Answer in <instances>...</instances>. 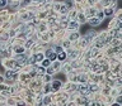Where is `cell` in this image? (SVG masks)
I'll list each match as a JSON object with an SVG mask.
<instances>
[{
  "label": "cell",
  "instance_id": "obj_26",
  "mask_svg": "<svg viewBox=\"0 0 122 106\" xmlns=\"http://www.w3.org/2000/svg\"><path fill=\"white\" fill-rule=\"evenodd\" d=\"M118 102H122V99H118Z\"/></svg>",
  "mask_w": 122,
  "mask_h": 106
},
{
  "label": "cell",
  "instance_id": "obj_7",
  "mask_svg": "<svg viewBox=\"0 0 122 106\" xmlns=\"http://www.w3.org/2000/svg\"><path fill=\"white\" fill-rule=\"evenodd\" d=\"M78 90H79V92H81V93H88L89 92V88L87 86H84V85H80L79 87H78Z\"/></svg>",
  "mask_w": 122,
  "mask_h": 106
},
{
  "label": "cell",
  "instance_id": "obj_21",
  "mask_svg": "<svg viewBox=\"0 0 122 106\" xmlns=\"http://www.w3.org/2000/svg\"><path fill=\"white\" fill-rule=\"evenodd\" d=\"M76 56H78V52H73V53H71V56H70V57H71V58H75Z\"/></svg>",
  "mask_w": 122,
  "mask_h": 106
},
{
  "label": "cell",
  "instance_id": "obj_10",
  "mask_svg": "<svg viewBox=\"0 0 122 106\" xmlns=\"http://www.w3.org/2000/svg\"><path fill=\"white\" fill-rule=\"evenodd\" d=\"M104 17H106V14H104V11H99V13H97V18H98L99 20H103L104 19Z\"/></svg>",
  "mask_w": 122,
  "mask_h": 106
},
{
  "label": "cell",
  "instance_id": "obj_17",
  "mask_svg": "<svg viewBox=\"0 0 122 106\" xmlns=\"http://www.w3.org/2000/svg\"><path fill=\"white\" fill-rule=\"evenodd\" d=\"M78 19H79V21H81V23H84V21H85V17H84V14H79V15H78Z\"/></svg>",
  "mask_w": 122,
  "mask_h": 106
},
{
  "label": "cell",
  "instance_id": "obj_13",
  "mask_svg": "<svg viewBox=\"0 0 122 106\" xmlns=\"http://www.w3.org/2000/svg\"><path fill=\"white\" fill-rule=\"evenodd\" d=\"M104 14H106V15H112V14H113V9H112V8L106 9V10H104Z\"/></svg>",
  "mask_w": 122,
  "mask_h": 106
},
{
  "label": "cell",
  "instance_id": "obj_4",
  "mask_svg": "<svg viewBox=\"0 0 122 106\" xmlns=\"http://www.w3.org/2000/svg\"><path fill=\"white\" fill-rule=\"evenodd\" d=\"M33 58H34V62H42L45 60V54L43 53H37V54L33 56Z\"/></svg>",
  "mask_w": 122,
  "mask_h": 106
},
{
  "label": "cell",
  "instance_id": "obj_3",
  "mask_svg": "<svg viewBox=\"0 0 122 106\" xmlns=\"http://www.w3.org/2000/svg\"><path fill=\"white\" fill-rule=\"evenodd\" d=\"M26 61H27V57L23 54V53H20V54L17 57V63H18V64H23V63H26Z\"/></svg>",
  "mask_w": 122,
  "mask_h": 106
},
{
  "label": "cell",
  "instance_id": "obj_15",
  "mask_svg": "<svg viewBox=\"0 0 122 106\" xmlns=\"http://www.w3.org/2000/svg\"><path fill=\"white\" fill-rule=\"evenodd\" d=\"M37 72H38L39 74H43V73H45L46 72V70H45V67H38V68H37Z\"/></svg>",
  "mask_w": 122,
  "mask_h": 106
},
{
  "label": "cell",
  "instance_id": "obj_24",
  "mask_svg": "<svg viewBox=\"0 0 122 106\" xmlns=\"http://www.w3.org/2000/svg\"><path fill=\"white\" fill-rule=\"evenodd\" d=\"M32 43H33L32 40H28V42H27V46H26V47H31V46H32Z\"/></svg>",
  "mask_w": 122,
  "mask_h": 106
},
{
  "label": "cell",
  "instance_id": "obj_23",
  "mask_svg": "<svg viewBox=\"0 0 122 106\" xmlns=\"http://www.w3.org/2000/svg\"><path fill=\"white\" fill-rule=\"evenodd\" d=\"M47 73H48V74H52V73H54V70H52V68H48V70H47Z\"/></svg>",
  "mask_w": 122,
  "mask_h": 106
},
{
  "label": "cell",
  "instance_id": "obj_16",
  "mask_svg": "<svg viewBox=\"0 0 122 106\" xmlns=\"http://www.w3.org/2000/svg\"><path fill=\"white\" fill-rule=\"evenodd\" d=\"M88 88H89V92H94V91H97V90H98V87H97L95 85H92V86H89Z\"/></svg>",
  "mask_w": 122,
  "mask_h": 106
},
{
  "label": "cell",
  "instance_id": "obj_22",
  "mask_svg": "<svg viewBox=\"0 0 122 106\" xmlns=\"http://www.w3.org/2000/svg\"><path fill=\"white\" fill-rule=\"evenodd\" d=\"M117 29H118V30H122V21H120V23H118V27H117Z\"/></svg>",
  "mask_w": 122,
  "mask_h": 106
},
{
  "label": "cell",
  "instance_id": "obj_2",
  "mask_svg": "<svg viewBox=\"0 0 122 106\" xmlns=\"http://www.w3.org/2000/svg\"><path fill=\"white\" fill-rule=\"evenodd\" d=\"M89 24L92 27H98L99 24H101V20H99L97 17H93V18H90V19H89Z\"/></svg>",
  "mask_w": 122,
  "mask_h": 106
},
{
  "label": "cell",
  "instance_id": "obj_25",
  "mask_svg": "<svg viewBox=\"0 0 122 106\" xmlns=\"http://www.w3.org/2000/svg\"><path fill=\"white\" fill-rule=\"evenodd\" d=\"M118 18H120V21H122V14L120 15V17H118Z\"/></svg>",
  "mask_w": 122,
  "mask_h": 106
},
{
  "label": "cell",
  "instance_id": "obj_14",
  "mask_svg": "<svg viewBox=\"0 0 122 106\" xmlns=\"http://www.w3.org/2000/svg\"><path fill=\"white\" fill-rule=\"evenodd\" d=\"M15 52H17L18 54H20V53H24V48H23V47H17V48H15Z\"/></svg>",
  "mask_w": 122,
  "mask_h": 106
},
{
  "label": "cell",
  "instance_id": "obj_1",
  "mask_svg": "<svg viewBox=\"0 0 122 106\" xmlns=\"http://www.w3.org/2000/svg\"><path fill=\"white\" fill-rule=\"evenodd\" d=\"M46 57H47L51 62H54L55 60H57V53H56L55 51H51V49H48V51L46 52Z\"/></svg>",
  "mask_w": 122,
  "mask_h": 106
},
{
  "label": "cell",
  "instance_id": "obj_19",
  "mask_svg": "<svg viewBox=\"0 0 122 106\" xmlns=\"http://www.w3.org/2000/svg\"><path fill=\"white\" fill-rule=\"evenodd\" d=\"M59 10H60V11H61V13H66V10H67V8H66V7H65V5H62V7H61L60 9H59Z\"/></svg>",
  "mask_w": 122,
  "mask_h": 106
},
{
  "label": "cell",
  "instance_id": "obj_20",
  "mask_svg": "<svg viewBox=\"0 0 122 106\" xmlns=\"http://www.w3.org/2000/svg\"><path fill=\"white\" fill-rule=\"evenodd\" d=\"M55 52H56V53H60V52H62V48H61V47H56V48H55Z\"/></svg>",
  "mask_w": 122,
  "mask_h": 106
},
{
  "label": "cell",
  "instance_id": "obj_5",
  "mask_svg": "<svg viewBox=\"0 0 122 106\" xmlns=\"http://www.w3.org/2000/svg\"><path fill=\"white\" fill-rule=\"evenodd\" d=\"M78 28H79V23H78V21H70V23H69V29L76 30Z\"/></svg>",
  "mask_w": 122,
  "mask_h": 106
},
{
  "label": "cell",
  "instance_id": "obj_11",
  "mask_svg": "<svg viewBox=\"0 0 122 106\" xmlns=\"http://www.w3.org/2000/svg\"><path fill=\"white\" fill-rule=\"evenodd\" d=\"M50 63H51V61H50L48 58H47V60H43V61H42V66L45 67V68H47V67L50 66Z\"/></svg>",
  "mask_w": 122,
  "mask_h": 106
},
{
  "label": "cell",
  "instance_id": "obj_12",
  "mask_svg": "<svg viewBox=\"0 0 122 106\" xmlns=\"http://www.w3.org/2000/svg\"><path fill=\"white\" fill-rule=\"evenodd\" d=\"M78 38H79V33H76V32L73 33L70 35V40H75V39H78Z\"/></svg>",
  "mask_w": 122,
  "mask_h": 106
},
{
  "label": "cell",
  "instance_id": "obj_6",
  "mask_svg": "<svg viewBox=\"0 0 122 106\" xmlns=\"http://www.w3.org/2000/svg\"><path fill=\"white\" fill-rule=\"evenodd\" d=\"M60 86H61V82L60 81H54V82H52V90H54V91H57L59 88H60Z\"/></svg>",
  "mask_w": 122,
  "mask_h": 106
},
{
  "label": "cell",
  "instance_id": "obj_9",
  "mask_svg": "<svg viewBox=\"0 0 122 106\" xmlns=\"http://www.w3.org/2000/svg\"><path fill=\"white\" fill-rule=\"evenodd\" d=\"M5 76H7V78H15V72L14 71H7V73H5Z\"/></svg>",
  "mask_w": 122,
  "mask_h": 106
},
{
  "label": "cell",
  "instance_id": "obj_18",
  "mask_svg": "<svg viewBox=\"0 0 122 106\" xmlns=\"http://www.w3.org/2000/svg\"><path fill=\"white\" fill-rule=\"evenodd\" d=\"M7 4H8V0H0V8L7 7Z\"/></svg>",
  "mask_w": 122,
  "mask_h": 106
},
{
  "label": "cell",
  "instance_id": "obj_8",
  "mask_svg": "<svg viewBox=\"0 0 122 106\" xmlns=\"http://www.w3.org/2000/svg\"><path fill=\"white\" fill-rule=\"evenodd\" d=\"M57 60L59 61H65V60H66V53H65L64 51L60 52V53H57Z\"/></svg>",
  "mask_w": 122,
  "mask_h": 106
}]
</instances>
